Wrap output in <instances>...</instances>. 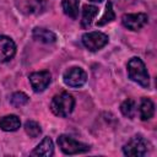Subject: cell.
<instances>
[{"label": "cell", "instance_id": "6da1fadb", "mask_svg": "<svg viewBox=\"0 0 157 157\" xmlns=\"http://www.w3.org/2000/svg\"><path fill=\"white\" fill-rule=\"evenodd\" d=\"M128 75L130 80L139 83L140 86L142 87L150 86V76H148L146 65L140 58L135 56L128 61Z\"/></svg>", "mask_w": 157, "mask_h": 157}, {"label": "cell", "instance_id": "7a4b0ae2", "mask_svg": "<svg viewBox=\"0 0 157 157\" xmlns=\"http://www.w3.org/2000/svg\"><path fill=\"white\" fill-rule=\"evenodd\" d=\"M74 107H75V99L67 92H61V93L54 96L52 99V103H50L52 112L55 115L63 117V118L71 114V112L74 110Z\"/></svg>", "mask_w": 157, "mask_h": 157}, {"label": "cell", "instance_id": "3957f363", "mask_svg": "<svg viewBox=\"0 0 157 157\" xmlns=\"http://www.w3.org/2000/svg\"><path fill=\"white\" fill-rule=\"evenodd\" d=\"M58 145L65 155H76V153L87 152L90 150L88 145L77 141L69 135H60L58 137Z\"/></svg>", "mask_w": 157, "mask_h": 157}, {"label": "cell", "instance_id": "277c9868", "mask_svg": "<svg viewBox=\"0 0 157 157\" xmlns=\"http://www.w3.org/2000/svg\"><path fill=\"white\" fill-rule=\"evenodd\" d=\"M148 144L147 141L141 136H134L131 137L123 147V152L125 156L131 157H141L147 153Z\"/></svg>", "mask_w": 157, "mask_h": 157}, {"label": "cell", "instance_id": "5b68a950", "mask_svg": "<svg viewBox=\"0 0 157 157\" xmlns=\"http://www.w3.org/2000/svg\"><path fill=\"white\" fill-rule=\"evenodd\" d=\"M108 39L109 38L107 34H104L102 32H97V31L87 32L82 36L83 45L91 52H97V50L102 49L103 47H105L108 43Z\"/></svg>", "mask_w": 157, "mask_h": 157}, {"label": "cell", "instance_id": "8992f818", "mask_svg": "<svg viewBox=\"0 0 157 157\" xmlns=\"http://www.w3.org/2000/svg\"><path fill=\"white\" fill-rule=\"evenodd\" d=\"M63 80L65 85L69 87H81L87 81V74L83 69L78 66H74L64 72Z\"/></svg>", "mask_w": 157, "mask_h": 157}, {"label": "cell", "instance_id": "52a82bcc", "mask_svg": "<svg viewBox=\"0 0 157 157\" xmlns=\"http://www.w3.org/2000/svg\"><path fill=\"white\" fill-rule=\"evenodd\" d=\"M148 21V17L144 12H137V13H125L121 17L123 26L126 27L128 29L131 31H139L141 29Z\"/></svg>", "mask_w": 157, "mask_h": 157}, {"label": "cell", "instance_id": "ba28073f", "mask_svg": "<svg viewBox=\"0 0 157 157\" xmlns=\"http://www.w3.org/2000/svg\"><path fill=\"white\" fill-rule=\"evenodd\" d=\"M29 82H31V86L33 88L34 92H42L44 91L50 81H52V76H50V72L49 71H37V72H32L29 75Z\"/></svg>", "mask_w": 157, "mask_h": 157}, {"label": "cell", "instance_id": "9c48e42d", "mask_svg": "<svg viewBox=\"0 0 157 157\" xmlns=\"http://www.w3.org/2000/svg\"><path fill=\"white\" fill-rule=\"evenodd\" d=\"M16 54V44L7 36H0V63L11 60Z\"/></svg>", "mask_w": 157, "mask_h": 157}, {"label": "cell", "instance_id": "30bf717a", "mask_svg": "<svg viewBox=\"0 0 157 157\" xmlns=\"http://www.w3.org/2000/svg\"><path fill=\"white\" fill-rule=\"evenodd\" d=\"M21 126L20 118L15 114H9L0 118V129L4 131H16Z\"/></svg>", "mask_w": 157, "mask_h": 157}, {"label": "cell", "instance_id": "8fae6325", "mask_svg": "<svg viewBox=\"0 0 157 157\" xmlns=\"http://www.w3.org/2000/svg\"><path fill=\"white\" fill-rule=\"evenodd\" d=\"M53 153H54V145L50 137H44L32 152V155L34 156H43V157H49Z\"/></svg>", "mask_w": 157, "mask_h": 157}, {"label": "cell", "instance_id": "7c38bea8", "mask_svg": "<svg viewBox=\"0 0 157 157\" xmlns=\"http://www.w3.org/2000/svg\"><path fill=\"white\" fill-rule=\"evenodd\" d=\"M98 13V9L93 5H83L82 7V20H81V26L87 28L91 26L92 21Z\"/></svg>", "mask_w": 157, "mask_h": 157}, {"label": "cell", "instance_id": "4fadbf2b", "mask_svg": "<svg viewBox=\"0 0 157 157\" xmlns=\"http://www.w3.org/2000/svg\"><path fill=\"white\" fill-rule=\"evenodd\" d=\"M32 36H33L34 39H37L39 42H43V43H54L56 40L55 33H53L52 31L45 29V28H39V27L34 28Z\"/></svg>", "mask_w": 157, "mask_h": 157}, {"label": "cell", "instance_id": "5bb4252c", "mask_svg": "<svg viewBox=\"0 0 157 157\" xmlns=\"http://www.w3.org/2000/svg\"><path fill=\"white\" fill-rule=\"evenodd\" d=\"M139 112H140V118L142 120L151 119L153 117V113H155V104H153V102L150 98H142L141 103H140Z\"/></svg>", "mask_w": 157, "mask_h": 157}, {"label": "cell", "instance_id": "9a60e30c", "mask_svg": "<svg viewBox=\"0 0 157 157\" xmlns=\"http://www.w3.org/2000/svg\"><path fill=\"white\" fill-rule=\"evenodd\" d=\"M78 5H80V0H63L61 1L64 13L71 18H76L78 16Z\"/></svg>", "mask_w": 157, "mask_h": 157}, {"label": "cell", "instance_id": "2e32d148", "mask_svg": "<svg viewBox=\"0 0 157 157\" xmlns=\"http://www.w3.org/2000/svg\"><path fill=\"white\" fill-rule=\"evenodd\" d=\"M44 9H45V0H27L25 4V10L32 15L42 13Z\"/></svg>", "mask_w": 157, "mask_h": 157}, {"label": "cell", "instance_id": "e0dca14e", "mask_svg": "<svg viewBox=\"0 0 157 157\" xmlns=\"http://www.w3.org/2000/svg\"><path fill=\"white\" fill-rule=\"evenodd\" d=\"M120 110H121L123 115L132 119L136 114V103H135V101L131 99V98L125 99L120 105Z\"/></svg>", "mask_w": 157, "mask_h": 157}, {"label": "cell", "instance_id": "ac0fdd59", "mask_svg": "<svg viewBox=\"0 0 157 157\" xmlns=\"http://www.w3.org/2000/svg\"><path fill=\"white\" fill-rule=\"evenodd\" d=\"M115 18V13H114V10H113V5L110 1L107 2L105 5V11L103 13V16L101 17V20L97 21V26H104L105 23L113 21Z\"/></svg>", "mask_w": 157, "mask_h": 157}, {"label": "cell", "instance_id": "d6986e66", "mask_svg": "<svg viewBox=\"0 0 157 157\" xmlns=\"http://www.w3.org/2000/svg\"><path fill=\"white\" fill-rule=\"evenodd\" d=\"M25 131L31 137H38L40 135V132H42V129H40V125L37 121L28 120L25 124Z\"/></svg>", "mask_w": 157, "mask_h": 157}, {"label": "cell", "instance_id": "ffe728a7", "mask_svg": "<svg viewBox=\"0 0 157 157\" xmlns=\"http://www.w3.org/2000/svg\"><path fill=\"white\" fill-rule=\"evenodd\" d=\"M10 103L13 107H22L28 103V96L23 92H15L10 98Z\"/></svg>", "mask_w": 157, "mask_h": 157}, {"label": "cell", "instance_id": "44dd1931", "mask_svg": "<svg viewBox=\"0 0 157 157\" xmlns=\"http://www.w3.org/2000/svg\"><path fill=\"white\" fill-rule=\"evenodd\" d=\"M90 1H92V2H101V1H103V0H90Z\"/></svg>", "mask_w": 157, "mask_h": 157}]
</instances>
